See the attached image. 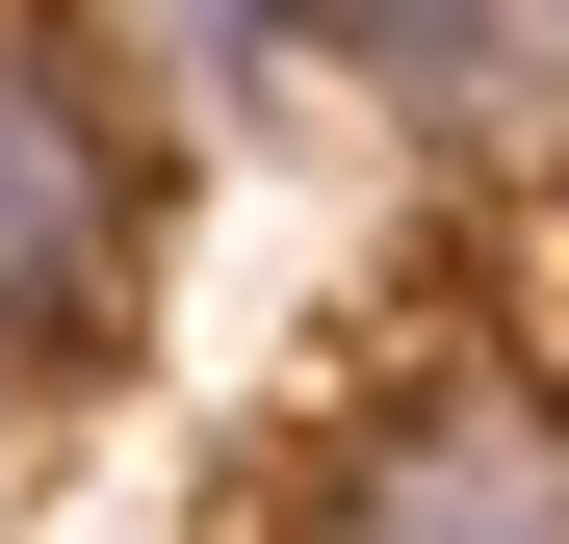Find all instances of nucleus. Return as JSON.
<instances>
[{
    "label": "nucleus",
    "mask_w": 569,
    "mask_h": 544,
    "mask_svg": "<svg viewBox=\"0 0 569 544\" xmlns=\"http://www.w3.org/2000/svg\"><path fill=\"white\" fill-rule=\"evenodd\" d=\"M130 286V156H104V78L0 27V337H78Z\"/></svg>",
    "instance_id": "nucleus-1"
},
{
    "label": "nucleus",
    "mask_w": 569,
    "mask_h": 544,
    "mask_svg": "<svg viewBox=\"0 0 569 544\" xmlns=\"http://www.w3.org/2000/svg\"><path fill=\"white\" fill-rule=\"evenodd\" d=\"M337 544H569V415H518V389H415V415L337 467Z\"/></svg>",
    "instance_id": "nucleus-2"
}]
</instances>
